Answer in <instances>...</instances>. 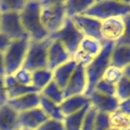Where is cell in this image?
<instances>
[{
	"mask_svg": "<svg viewBox=\"0 0 130 130\" xmlns=\"http://www.w3.org/2000/svg\"><path fill=\"white\" fill-rule=\"evenodd\" d=\"M94 91H96V92L101 93V94H106V95L116 96V86L105 81L103 78H101L97 82Z\"/></svg>",
	"mask_w": 130,
	"mask_h": 130,
	"instance_id": "cell-31",
	"label": "cell"
},
{
	"mask_svg": "<svg viewBox=\"0 0 130 130\" xmlns=\"http://www.w3.org/2000/svg\"><path fill=\"white\" fill-rule=\"evenodd\" d=\"M37 130H65L62 121L47 119Z\"/></svg>",
	"mask_w": 130,
	"mask_h": 130,
	"instance_id": "cell-36",
	"label": "cell"
},
{
	"mask_svg": "<svg viewBox=\"0 0 130 130\" xmlns=\"http://www.w3.org/2000/svg\"><path fill=\"white\" fill-rule=\"evenodd\" d=\"M8 102V96L6 94L5 77H0V106L6 104Z\"/></svg>",
	"mask_w": 130,
	"mask_h": 130,
	"instance_id": "cell-38",
	"label": "cell"
},
{
	"mask_svg": "<svg viewBox=\"0 0 130 130\" xmlns=\"http://www.w3.org/2000/svg\"><path fill=\"white\" fill-rule=\"evenodd\" d=\"M77 66V63L72 59H71L69 61L59 66L53 71V80L63 90L71 77L72 76Z\"/></svg>",
	"mask_w": 130,
	"mask_h": 130,
	"instance_id": "cell-19",
	"label": "cell"
},
{
	"mask_svg": "<svg viewBox=\"0 0 130 130\" xmlns=\"http://www.w3.org/2000/svg\"><path fill=\"white\" fill-rule=\"evenodd\" d=\"M0 32L6 35L11 41L29 37L22 26L20 13H1Z\"/></svg>",
	"mask_w": 130,
	"mask_h": 130,
	"instance_id": "cell-8",
	"label": "cell"
},
{
	"mask_svg": "<svg viewBox=\"0 0 130 130\" xmlns=\"http://www.w3.org/2000/svg\"><path fill=\"white\" fill-rule=\"evenodd\" d=\"M110 126L115 130H130V117L117 110L110 114Z\"/></svg>",
	"mask_w": 130,
	"mask_h": 130,
	"instance_id": "cell-27",
	"label": "cell"
},
{
	"mask_svg": "<svg viewBox=\"0 0 130 130\" xmlns=\"http://www.w3.org/2000/svg\"><path fill=\"white\" fill-rule=\"evenodd\" d=\"M5 84H6L8 100L13 99V98L23 95V94H29V93H39L32 86H23L18 83L13 75L5 76Z\"/></svg>",
	"mask_w": 130,
	"mask_h": 130,
	"instance_id": "cell-17",
	"label": "cell"
},
{
	"mask_svg": "<svg viewBox=\"0 0 130 130\" xmlns=\"http://www.w3.org/2000/svg\"><path fill=\"white\" fill-rule=\"evenodd\" d=\"M129 117H130V116H129Z\"/></svg>",
	"mask_w": 130,
	"mask_h": 130,
	"instance_id": "cell-45",
	"label": "cell"
},
{
	"mask_svg": "<svg viewBox=\"0 0 130 130\" xmlns=\"http://www.w3.org/2000/svg\"><path fill=\"white\" fill-rule=\"evenodd\" d=\"M87 87V78L86 73V68L78 65L75 69L72 76L71 77L69 82L65 88L63 89L64 99L73 95L85 94Z\"/></svg>",
	"mask_w": 130,
	"mask_h": 130,
	"instance_id": "cell-11",
	"label": "cell"
},
{
	"mask_svg": "<svg viewBox=\"0 0 130 130\" xmlns=\"http://www.w3.org/2000/svg\"><path fill=\"white\" fill-rule=\"evenodd\" d=\"M52 39L47 38L44 40H30L23 66L24 69L34 71L40 69H47V53Z\"/></svg>",
	"mask_w": 130,
	"mask_h": 130,
	"instance_id": "cell-6",
	"label": "cell"
},
{
	"mask_svg": "<svg viewBox=\"0 0 130 130\" xmlns=\"http://www.w3.org/2000/svg\"><path fill=\"white\" fill-rule=\"evenodd\" d=\"M30 41L29 37L11 41L6 50L3 53L6 75H13L23 66Z\"/></svg>",
	"mask_w": 130,
	"mask_h": 130,
	"instance_id": "cell-5",
	"label": "cell"
},
{
	"mask_svg": "<svg viewBox=\"0 0 130 130\" xmlns=\"http://www.w3.org/2000/svg\"><path fill=\"white\" fill-rule=\"evenodd\" d=\"M110 126V114L97 111L94 120V130H107Z\"/></svg>",
	"mask_w": 130,
	"mask_h": 130,
	"instance_id": "cell-32",
	"label": "cell"
},
{
	"mask_svg": "<svg viewBox=\"0 0 130 130\" xmlns=\"http://www.w3.org/2000/svg\"><path fill=\"white\" fill-rule=\"evenodd\" d=\"M5 76H6V68L4 62V54L3 53H0V77Z\"/></svg>",
	"mask_w": 130,
	"mask_h": 130,
	"instance_id": "cell-41",
	"label": "cell"
},
{
	"mask_svg": "<svg viewBox=\"0 0 130 130\" xmlns=\"http://www.w3.org/2000/svg\"><path fill=\"white\" fill-rule=\"evenodd\" d=\"M107 130H115V129H112V128H109V129H107Z\"/></svg>",
	"mask_w": 130,
	"mask_h": 130,
	"instance_id": "cell-43",
	"label": "cell"
},
{
	"mask_svg": "<svg viewBox=\"0 0 130 130\" xmlns=\"http://www.w3.org/2000/svg\"><path fill=\"white\" fill-rule=\"evenodd\" d=\"M26 2L24 0H0V13H21Z\"/></svg>",
	"mask_w": 130,
	"mask_h": 130,
	"instance_id": "cell-28",
	"label": "cell"
},
{
	"mask_svg": "<svg viewBox=\"0 0 130 130\" xmlns=\"http://www.w3.org/2000/svg\"><path fill=\"white\" fill-rule=\"evenodd\" d=\"M103 46V42L95 39V38L84 37L83 39L81 40V43H80L78 48L81 49L85 53H87V54H89L91 57L95 58L101 53Z\"/></svg>",
	"mask_w": 130,
	"mask_h": 130,
	"instance_id": "cell-26",
	"label": "cell"
},
{
	"mask_svg": "<svg viewBox=\"0 0 130 130\" xmlns=\"http://www.w3.org/2000/svg\"><path fill=\"white\" fill-rule=\"evenodd\" d=\"M97 113V110L90 105L85 118H84L83 123H82L81 130H94V120H95V116Z\"/></svg>",
	"mask_w": 130,
	"mask_h": 130,
	"instance_id": "cell-33",
	"label": "cell"
},
{
	"mask_svg": "<svg viewBox=\"0 0 130 130\" xmlns=\"http://www.w3.org/2000/svg\"><path fill=\"white\" fill-rule=\"evenodd\" d=\"M49 38L52 40H57L62 44L72 57L74 53L79 47L84 36L76 27L72 20L67 18L61 29L56 32L49 35Z\"/></svg>",
	"mask_w": 130,
	"mask_h": 130,
	"instance_id": "cell-7",
	"label": "cell"
},
{
	"mask_svg": "<svg viewBox=\"0 0 130 130\" xmlns=\"http://www.w3.org/2000/svg\"><path fill=\"white\" fill-rule=\"evenodd\" d=\"M123 74H124V77H126V78L130 79V65L126 66V67L123 70Z\"/></svg>",
	"mask_w": 130,
	"mask_h": 130,
	"instance_id": "cell-42",
	"label": "cell"
},
{
	"mask_svg": "<svg viewBox=\"0 0 130 130\" xmlns=\"http://www.w3.org/2000/svg\"><path fill=\"white\" fill-rule=\"evenodd\" d=\"M123 77H124L123 70L119 69L117 67H114L112 65H110L108 67V69L105 71L104 74H103L102 78L104 79L105 81L116 86Z\"/></svg>",
	"mask_w": 130,
	"mask_h": 130,
	"instance_id": "cell-29",
	"label": "cell"
},
{
	"mask_svg": "<svg viewBox=\"0 0 130 130\" xmlns=\"http://www.w3.org/2000/svg\"><path fill=\"white\" fill-rule=\"evenodd\" d=\"M39 107L45 112L49 119H54V120L59 121H62L64 119L65 116L61 111L60 104H57V103L46 99L41 94H40Z\"/></svg>",
	"mask_w": 130,
	"mask_h": 130,
	"instance_id": "cell-22",
	"label": "cell"
},
{
	"mask_svg": "<svg viewBox=\"0 0 130 130\" xmlns=\"http://www.w3.org/2000/svg\"><path fill=\"white\" fill-rule=\"evenodd\" d=\"M71 59V55L64 45L57 40H52L47 53V69L54 71L59 66Z\"/></svg>",
	"mask_w": 130,
	"mask_h": 130,
	"instance_id": "cell-12",
	"label": "cell"
},
{
	"mask_svg": "<svg viewBox=\"0 0 130 130\" xmlns=\"http://www.w3.org/2000/svg\"><path fill=\"white\" fill-rule=\"evenodd\" d=\"M94 3L93 0H68L65 1V11L67 18L72 19L83 14Z\"/></svg>",
	"mask_w": 130,
	"mask_h": 130,
	"instance_id": "cell-21",
	"label": "cell"
},
{
	"mask_svg": "<svg viewBox=\"0 0 130 130\" xmlns=\"http://www.w3.org/2000/svg\"><path fill=\"white\" fill-rule=\"evenodd\" d=\"M13 78H15L18 83L22 84L23 86H32V78H31V71L24 69L22 67L19 69L14 74H13Z\"/></svg>",
	"mask_w": 130,
	"mask_h": 130,
	"instance_id": "cell-34",
	"label": "cell"
},
{
	"mask_svg": "<svg viewBox=\"0 0 130 130\" xmlns=\"http://www.w3.org/2000/svg\"><path fill=\"white\" fill-rule=\"evenodd\" d=\"M40 1H27L25 6L20 13L21 21L26 33L30 40L40 41L49 37L48 33L43 27L40 19Z\"/></svg>",
	"mask_w": 130,
	"mask_h": 130,
	"instance_id": "cell-1",
	"label": "cell"
},
{
	"mask_svg": "<svg viewBox=\"0 0 130 130\" xmlns=\"http://www.w3.org/2000/svg\"><path fill=\"white\" fill-rule=\"evenodd\" d=\"M118 110L122 112L125 115L130 116V98L122 100V101H119Z\"/></svg>",
	"mask_w": 130,
	"mask_h": 130,
	"instance_id": "cell-39",
	"label": "cell"
},
{
	"mask_svg": "<svg viewBox=\"0 0 130 130\" xmlns=\"http://www.w3.org/2000/svg\"><path fill=\"white\" fill-rule=\"evenodd\" d=\"M83 14L94 17L100 21L115 17H125L130 14V1H94L92 6Z\"/></svg>",
	"mask_w": 130,
	"mask_h": 130,
	"instance_id": "cell-4",
	"label": "cell"
},
{
	"mask_svg": "<svg viewBox=\"0 0 130 130\" xmlns=\"http://www.w3.org/2000/svg\"><path fill=\"white\" fill-rule=\"evenodd\" d=\"M115 43L103 42V46L101 53L92 61V62L86 67L87 78V87L85 95L88 96L94 90L97 82L103 78L105 71L110 65V54Z\"/></svg>",
	"mask_w": 130,
	"mask_h": 130,
	"instance_id": "cell-3",
	"label": "cell"
},
{
	"mask_svg": "<svg viewBox=\"0 0 130 130\" xmlns=\"http://www.w3.org/2000/svg\"><path fill=\"white\" fill-rule=\"evenodd\" d=\"M116 97L122 101L130 98V79L123 77L116 85Z\"/></svg>",
	"mask_w": 130,
	"mask_h": 130,
	"instance_id": "cell-30",
	"label": "cell"
},
{
	"mask_svg": "<svg viewBox=\"0 0 130 130\" xmlns=\"http://www.w3.org/2000/svg\"><path fill=\"white\" fill-rule=\"evenodd\" d=\"M90 105L91 104L87 105L82 110H78L75 113L65 116L64 119L62 120L65 130H81L84 118H85Z\"/></svg>",
	"mask_w": 130,
	"mask_h": 130,
	"instance_id": "cell-23",
	"label": "cell"
},
{
	"mask_svg": "<svg viewBox=\"0 0 130 130\" xmlns=\"http://www.w3.org/2000/svg\"><path fill=\"white\" fill-rule=\"evenodd\" d=\"M48 119L39 106L19 113V123L22 130H37Z\"/></svg>",
	"mask_w": 130,
	"mask_h": 130,
	"instance_id": "cell-13",
	"label": "cell"
},
{
	"mask_svg": "<svg viewBox=\"0 0 130 130\" xmlns=\"http://www.w3.org/2000/svg\"><path fill=\"white\" fill-rule=\"evenodd\" d=\"M11 43V40L3 33L0 32V53H4Z\"/></svg>",
	"mask_w": 130,
	"mask_h": 130,
	"instance_id": "cell-40",
	"label": "cell"
},
{
	"mask_svg": "<svg viewBox=\"0 0 130 130\" xmlns=\"http://www.w3.org/2000/svg\"><path fill=\"white\" fill-rule=\"evenodd\" d=\"M110 65L121 70L130 65V45L115 44L110 54Z\"/></svg>",
	"mask_w": 130,
	"mask_h": 130,
	"instance_id": "cell-20",
	"label": "cell"
},
{
	"mask_svg": "<svg viewBox=\"0 0 130 130\" xmlns=\"http://www.w3.org/2000/svg\"><path fill=\"white\" fill-rule=\"evenodd\" d=\"M125 22V32L122 38L116 44L118 45H130V14L123 17Z\"/></svg>",
	"mask_w": 130,
	"mask_h": 130,
	"instance_id": "cell-37",
	"label": "cell"
},
{
	"mask_svg": "<svg viewBox=\"0 0 130 130\" xmlns=\"http://www.w3.org/2000/svg\"><path fill=\"white\" fill-rule=\"evenodd\" d=\"M0 16H1V13H0Z\"/></svg>",
	"mask_w": 130,
	"mask_h": 130,
	"instance_id": "cell-44",
	"label": "cell"
},
{
	"mask_svg": "<svg viewBox=\"0 0 130 130\" xmlns=\"http://www.w3.org/2000/svg\"><path fill=\"white\" fill-rule=\"evenodd\" d=\"M0 130H22L19 113L7 103L0 106Z\"/></svg>",
	"mask_w": 130,
	"mask_h": 130,
	"instance_id": "cell-16",
	"label": "cell"
},
{
	"mask_svg": "<svg viewBox=\"0 0 130 130\" xmlns=\"http://www.w3.org/2000/svg\"><path fill=\"white\" fill-rule=\"evenodd\" d=\"M88 104H90L88 96L85 94H78L65 98L60 104V107L63 115L67 116L82 110Z\"/></svg>",
	"mask_w": 130,
	"mask_h": 130,
	"instance_id": "cell-18",
	"label": "cell"
},
{
	"mask_svg": "<svg viewBox=\"0 0 130 130\" xmlns=\"http://www.w3.org/2000/svg\"><path fill=\"white\" fill-rule=\"evenodd\" d=\"M40 19L43 27L51 35L61 29L67 19L65 1L43 0L40 1Z\"/></svg>",
	"mask_w": 130,
	"mask_h": 130,
	"instance_id": "cell-2",
	"label": "cell"
},
{
	"mask_svg": "<svg viewBox=\"0 0 130 130\" xmlns=\"http://www.w3.org/2000/svg\"><path fill=\"white\" fill-rule=\"evenodd\" d=\"M71 20L84 37L95 38L103 42L101 37L102 21L86 14L77 15Z\"/></svg>",
	"mask_w": 130,
	"mask_h": 130,
	"instance_id": "cell-10",
	"label": "cell"
},
{
	"mask_svg": "<svg viewBox=\"0 0 130 130\" xmlns=\"http://www.w3.org/2000/svg\"><path fill=\"white\" fill-rule=\"evenodd\" d=\"M71 59L77 63V65L79 66H83V67H87L92 62V61L94 58L91 57L89 54H87V53H85L84 51H82L81 49L78 48L76 52L74 53V54L72 55Z\"/></svg>",
	"mask_w": 130,
	"mask_h": 130,
	"instance_id": "cell-35",
	"label": "cell"
},
{
	"mask_svg": "<svg viewBox=\"0 0 130 130\" xmlns=\"http://www.w3.org/2000/svg\"><path fill=\"white\" fill-rule=\"evenodd\" d=\"M90 104L97 111L111 114L118 110L119 100L116 96L106 95L96 91H93L88 95Z\"/></svg>",
	"mask_w": 130,
	"mask_h": 130,
	"instance_id": "cell-14",
	"label": "cell"
},
{
	"mask_svg": "<svg viewBox=\"0 0 130 130\" xmlns=\"http://www.w3.org/2000/svg\"><path fill=\"white\" fill-rule=\"evenodd\" d=\"M125 32V22L123 17H115L102 21L101 37L103 42L117 43Z\"/></svg>",
	"mask_w": 130,
	"mask_h": 130,
	"instance_id": "cell-9",
	"label": "cell"
},
{
	"mask_svg": "<svg viewBox=\"0 0 130 130\" xmlns=\"http://www.w3.org/2000/svg\"><path fill=\"white\" fill-rule=\"evenodd\" d=\"M40 94L45 97L46 99L57 103L61 104V102L64 100V94H63V90L54 81L50 82L43 90L40 92Z\"/></svg>",
	"mask_w": 130,
	"mask_h": 130,
	"instance_id": "cell-25",
	"label": "cell"
},
{
	"mask_svg": "<svg viewBox=\"0 0 130 130\" xmlns=\"http://www.w3.org/2000/svg\"><path fill=\"white\" fill-rule=\"evenodd\" d=\"M31 78L32 87L40 93L53 80V71L49 69L37 70L31 72Z\"/></svg>",
	"mask_w": 130,
	"mask_h": 130,
	"instance_id": "cell-24",
	"label": "cell"
},
{
	"mask_svg": "<svg viewBox=\"0 0 130 130\" xmlns=\"http://www.w3.org/2000/svg\"><path fill=\"white\" fill-rule=\"evenodd\" d=\"M40 93H29L19 97L9 99L7 104L18 113L31 110L39 106Z\"/></svg>",
	"mask_w": 130,
	"mask_h": 130,
	"instance_id": "cell-15",
	"label": "cell"
}]
</instances>
